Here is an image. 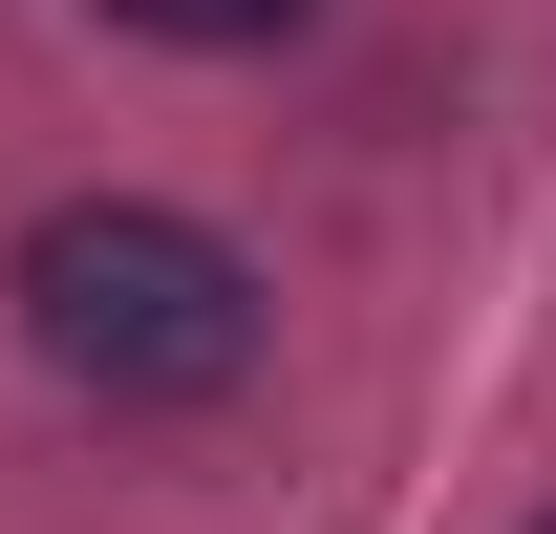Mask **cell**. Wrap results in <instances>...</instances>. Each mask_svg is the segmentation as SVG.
<instances>
[{"instance_id":"cell-1","label":"cell","mask_w":556,"mask_h":534,"mask_svg":"<svg viewBox=\"0 0 556 534\" xmlns=\"http://www.w3.org/2000/svg\"><path fill=\"white\" fill-rule=\"evenodd\" d=\"M22 342H43L86 406H236L257 385V257H236L214 214L65 193L22 236Z\"/></svg>"},{"instance_id":"cell-2","label":"cell","mask_w":556,"mask_h":534,"mask_svg":"<svg viewBox=\"0 0 556 534\" xmlns=\"http://www.w3.org/2000/svg\"><path fill=\"white\" fill-rule=\"evenodd\" d=\"M108 22H150V43H278V22H321V0H108Z\"/></svg>"},{"instance_id":"cell-3","label":"cell","mask_w":556,"mask_h":534,"mask_svg":"<svg viewBox=\"0 0 556 534\" xmlns=\"http://www.w3.org/2000/svg\"><path fill=\"white\" fill-rule=\"evenodd\" d=\"M535 534H556V513H535Z\"/></svg>"}]
</instances>
